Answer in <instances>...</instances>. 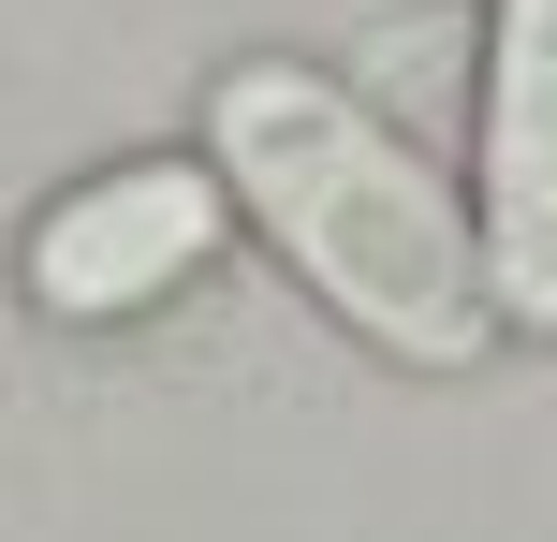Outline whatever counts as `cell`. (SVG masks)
I'll return each mask as SVG.
<instances>
[{"mask_svg":"<svg viewBox=\"0 0 557 542\" xmlns=\"http://www.w3.org/2000/svg\"><path fill=\"white\" fill-rule=\"evenodd\" d=\"M221 176L206 162H103V176H74V191L45 205V220L15 235V293L45 323H147L162 293H191L206 279V250H221Z\"/></svg>","mask_w":557,"mask_h":542,"instance_id":"cell-2","label":"cell"},{"mask_svg":"<svg viewBox=\"0 0 557 542\" xmlns=\"http://www.w3.org/2000/svg\"><path fill=\"white\" fill-rule=\"evenodd\" d=\"M206 176L221 205H250L264 250L323 293L337 338H367L382 367H484L499 308H484V250H470V205L382 133L337 74L308 59H235L206 88Z\"/></svg>","mask_w":557,"mask_h":542,"instance_id":"cell-1","label":"cell"},{"mask_svg":"<svg viewBox=\"0 0 557 542\" xmlns=\"http://www.w3.org/2000/svg\"><path fill=\"white\" fill-rule=\"evenodd\" d=\"M470 250H484V308L513 338H557V0H499L484 15Z\"/></svg>","mask_w":557,"mask_h":542,"instance_id":"cell-3","label":"cell"}]
</instances>
